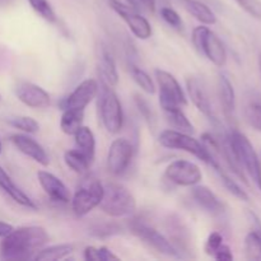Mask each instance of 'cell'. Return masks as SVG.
<instances>
[{"mask_svg": "<svg viewBox=\"0 0 261 261\" xmlns=\"http://www.w3.org/2000/svg\"><path fill=\"white\" fill-rule=\"evenodd\" d=\"M0 101H2V94H0Z\"/></svg>", "mask_w": 261, "mask_h": 261, "instance_id": "obj_46", "label": "cell"}, {"mask_svg": "<svg viewBox=\"0 0 261 261\" xmlns=\"http://www.w3.org/2000/svg\"><path fill=\"white\" fill-rule=\"evenodd\" d=\"M158 142L167 149L184 150V152L190 153L206 165H209L212 160L211 153L203 144V142H199L198 139L189 135V133L178 132L175 129L163 130L160 134Z\"/></svg>", "mask_w": 261, "mask_h": 261, "instance_id": "obj_6", "label": "cell"}, {"mask_svg": "<svg viewBox=\"0 0 261 261\" xmlns=\"http://www.w3.org/2000/svg\"><path fill=\"white\" fill-rule=\"evenodd\" d=\"M97 66H98V74L102 82L110 87H116L119 83V73H117L114 56L107 46L101 45V47H98Z\"/></svg>", "mask_w": 261, "mask_h": 261, "instance_id": "obj_18", "label": "cell"}, {"mask_svg": "<svg viewBox=\"0 0 261 261\" xmlns=\"http://www.w3.org/2000/svg\"><path fill=\"white\" fill-rule=\"evenodd\" d=\"M165 177L177 186L193 188L203 178V173L198 165L186 160L171 162L165 171Z\"/></svg>", "mask_w": 261, "mask_h": 261, "instance_id": "obj_10", "label": "cell"}, {"mask_svg": "<svg viewBox=\"0 0 261 261\" xmlns=\"http://www.w3.org/2000/svg\"><path fill=\"white\" fill-rule=\"evenodd\" d=\"M259 66H260V70H261V54H260V56H259Z\"/></svg>", "mask_w": 261, "mask_h": 261, "instance_id": "obj_45", "label": "cell"}, {"mask_svg": "<svg viewBox=\"0 0 261 261\" xmlns=\"http://www.w3.org/2000/svg\"><path fill=\"white\" fill-rule=\"evenodd\" d=\"M10 143L19 150L22 154H24L25 157L31 158L32 161L37 162L41 166H48L50 160H48V155L46 153L45 148L37 142V140L33 139L32 137H30V134H13L9 138Z\"/></svg>", "mask_w": 261, "mask_h": 261, "instance_id": "obj_15", "label": "cell"}, {"mask_svg": "<svg viewBox=\"0 0 261 261\" xmlns=\"http://www.w3.org/2000/svg\"><path fill=\"white\" fill-rule=\"evenodd\" d=\"M98 208L112 218H125L137 211V200L124 185L109 182L103 185V196Z\"/></svg>", "mask_w": 261, "mask_h": 261, "instance_id": "obj_2", "label": "cell"}, {"mask_svg": "<svg viewBox=\"0 0 261 261\" xmlns=\"http://www.w3.org/2000/svg\"><path fill=\"white\" fill-rule=\"evenodd\" d=\"M0 189L12 199L14 203H17L18 205L24 206L27 209H32L36 211L37 206L33 203L32 199L27 195L23 190H20L17 185L14 184V181L12 180L9 175H8L7 171L0 166Z\"/></svg>", "mask_w": 261, "mask_h": 261, "instance_id": "obj_19", "label": "cell"}, {"mask_svg": "<svg viewBox=\"0 0 261 261\" xmlns=\"http://www.w3.org/2000/svg\"><path fill=\"white\" fill-rule=\"evenodd\" d=\"M111 5H119V7L133 8L138 10V2L137 0H109Z\"/></svg>", "mask_w": 261, "mask_h": 261, "instance_id": "obj_40", "label": "cell"}, {"mask_svg": "<svg viewBox=\"0 0 261 261\" xmlns=\"http://www.w3.org/2000/svg\"><path fill=\"white\" fill-rule=\"evenodd\" d=\"M212 257H214V259L219 261H229L233 259V255H232L231 249H229L227 245L222 244L221 247L214 252V255Z\"/></svg>", "mask_w": 261, "mask_h": 261, "instance_id": "obj_39", "label": "cell"}, {"mask_svg": "<svg viewBox=\"0 0 261 261\" xmlns=\"http://www.w3.org/2000/svg\"><path fill=\"white\" fill-rule=\"evenodd\" d=\"M247 14L261 19V2L260 0H234Z\"/></svg>", "mask_w": 261, "mask_h": 261, "instance_id": "obj_37", "label": "cell"}, {"mask_svg": "<svg viewBox=\"0 0 261 261\" xmlns=\"http://www.w3.org/2000/svg\"><path fill=\"white\" fill-rule=\"evenodd\" d=\"M129 71L132 74L133 79H134L135 83L148 94H154L155 93V84L153 82V79L150 78L149 74L147 71H144L143 69H140L139 66L135 65L134 63L129 64Z\"/></svg>", "mask_w": 261, "mask_h": 261, "instance_id": "obj_30", "label": "cell"}, {"mask_svg": "<svg viewBox=\"0 0 261 261\" xmlns=\"http://www.w3.org/2000/svg\"><path fill=\"white\" fill-rule=\"evenodd\" d=\"M84 259L88 261H111L119 260V256H116V255L106 246H87L86 249H84Z\"/></svg>", "mask_w": 261, "mask_h": 261, "instance_id": "obj_33", "label": "cell"}, {"mask_svg": "<svg viewBox=\"0 0 261 261\" xmlns=\"http://www.w3.org/2000/svg\"><path fill=\"white\" fill-rule=\"evenodd\" d=\"M160 88V105L163 111L173 107H184L188 105V97L177 79L170 71L157 69L154 71Z\"/></svg>", "mask_w": 261, "mask_h": 261, "instance_id": "obj_8", "label": "cell"}, {"mask_svg": "<svg viewBox=\"0 0 261 261\" xmlns=\"http://www.w3.org/2000/svg\"><path fill=\"white\" fill-rule=\"evenodd\" d=\"M134 155V147L125 138H117L107 153V170L111 175L121 176L126 172Z\"/></svg>", "mask_w": 261, "mask_h": 261, "instance_id": "obj_11", "label": "cell"}, {"mask_svg": "<svg viewBox=\"0 0 261 261\" xmlns=\"http://www.w3.org/2000/svg\"><path fill=\"white\" fill-rule=\"evenodd\" d=\"M228 137L240 166L242 167V170L249 173L251 180L261 190V165L251 142L247 139L246 135L242 134L239 130H232Z\"/></svg>", "mask_w": 261, "mask_h": 261, "instance_id": "obj_4", "label": "cell"}, {"mask_svg": "<svg viewBox=\"0 0 261 261\" xmlns=\"http://www.w3.org/2000/svg\"><path fill=\"white\" fill-rule=\"evenodd\" d=\"M177 3L201 24L213 25L217 23L216 13L205 3L199 0H177Z\"/></svg>", "mask_w": 261, "mask_h": 261, "instance_id": "obj_21", "label": "cell"}, {"mask_svg": "<svg viewBox=\"0 0 261 261\" xmlns=\"http://www.w3.org/2000/svg\"><path fill=\"white\" fill-rule=\"evenodd\" d=\"M193 198L195 200V203L198 204L200 208H203L204 211L208 212V213L213 214H221L224 211V205L221 200H219L218 196L208 188V186L204 185H195L193 186Z\"/></svg>", "mask_w": 261, "mask_h": 261, "instance_id": "obj_20", "label": "cell"}, {"mask_svg": "<svg viewBox=\"0 0 261 261\" xmlns=\"http://www.w3.org/2000/svg\"><path fill=\"white\" fill-rule=\"evenodd\" d=\"M64 162L73 172L84 175L88 172L92 162L78 149H69L64 153Z\"/></svg>", "mask_w": 261, "mask_h": 261, "instance_id": "obj_28", "label": "cell"}, {"mask_svg": "<svg viewBox=\"0 0 261 261\" xmlns=\"http://www.w3.org/2000/svg\"><path fill=\"white\" fill-rule=\"evenodd\" d=\"M218 94L224 114L226 116H231L236 109V94L231 81L224 74H219L218 76Z\"/></svg>", "mask_w": 261, "mask_h": 261, "instance_id": "obj_24", "label": "cell"}, {"mask_svg": "<svg viewBox=\"0 0 261 261\" xmlns=\"http://www.w3.org/2000/svg\"><path fill=\"white\" fill-rule=\"evenodd\" d=\"M103 196V184L94 177L86 178L71 196V209L76 217H86L99 205Z\"/></svg>", "mask_w": 261, "mask_h": 261, "instance_id": "obj_7", "label": "cell"}, {"mask_svg": "<svg viewBox=\"0 0 261 261\" xmlns=\"http://www.w3.org/2000/svg\"><path fill=\"white\" fill-rule=\"evenodd\" d=\"M28 3H30L31 8H32L43 20H46V22L48 23L58 22V17H56L55 10L51 7L48 0H28Z\"/></svg>", "mask_w": 261, "mask_h": 261, "instance_id": "obj_32", "label": "cell"}, {"mask_svg": "<svg viewBox=\"0 0 261 261\" xmlns=\"http://www.w3.org/2000/svg\"><path fill=\"white\" fill-rule=\"evenodd\" d=\"M12 3V0H0V8H5Z\"/></svg>", "mask_w": 261, "mask_h": 261, "instance_id": "obj_43", "label": "cell"}, {"mask_svg": "<svg viewBox=\"0 0 261 261\" xmlns=\"http://www.w3.org/2000/svg\"><path fill=\"white\" fill-rule=\"evenodd\" d=\"M99 119L102 125L110 134H117L124 125V112L121 102L115 93L112 87L102 83L101 93L98 99Z\"/></svg>", "mask_w": 261, "mask_h": 261, "instance_id": "obj_5", "label": "cell"}, {"mask_svg": "<svg viewBox=\"0 0 261 261\" xmlns=\"http://www.w3.org/2000/svg\"><path fill=\"white\" fill-rule=\"evenodd\" d=\"M13 229H14V227H13L12 224L7 223V222H4V221H0V239H4V237H7L8 234L13 231Z\"/></svg>", "mask_w": 261, "mask_h": 261, "instance_id": "obj_41", "label": "cell"}, {"mask_svg": "<svg viewBox=\"0 0 261 261\" xmlns=\"http://www.w3.org/2000/svg\"><path fill=\"white\" fill-rule=\"evenodd\" d=\"M8 124L14 129L20 130L25 134H35L40 130V124L31 116H13L8 119Z\"/></svg>", "mask_w": 261, "mask_h": 261, "instance_id": "obj_31", "label": "cell"}, {"mask_svg": "<svg viewBox=\"0 0 261 261\" xmlns=\"http://www.w3.org/2000/svg\"><path fill=\"white\" fill-rule=\"evenodd\" d=\"M138 2L142 3L149 12L153 13L155 10V0H138Z\"/></svg>", "mask_w": 261, "mask_h": 261, "instance_id": "obj_42", "label": "cell"}, {"mask_svg": "<svg viewBox=\"0 0 261 261\" xmlns=\"http://www.w3.org/2000/svg\"><path fill=\"white\" fill-rule=\"evenodd\" d=\"M84 110L65 109L60 119V129L64 134L74 135L76 130L83 125Z\"/></svg>", "mask_w": 261, "mask_h": 261, "instance_id": "obj_27", "label": "cell"}, {"mask_svg": "<svg viewBox=\"0 0 261 261\" xmlns=\"http://www.w3.org/2000/svg\"><path fill=\"white\" fill-rule=\"evenodd\" d=\"M99 93V84L96 79H84L82 83L75 87L68 97L60 102V109H78L86 110V107L93 101Z\"/></svg>", "mask_w": 261, "mask_h": 261, "instance_id": "obj_12", "label": "cell"}, {"mask_svg": "<svg viewBox=\"0 0 261 261\" xmlns=\"http://www.w3.org/2000/svg\"><path fill=\"white\" fill-rule=\"evenodd\" d=\"M209 165L213 167V170L216 171L217 175H218V177L221 178V182L223 184L224 188H226L227 190L232 194V195L236 196L237 199H240V200H242V201L249 200V195H247L246 191H245L244 189H242L241 186H240L239 184H237L236 181H234L233 178L228 175V173H227V171L223 168V165H222L218 160H216L214 157H212Z\"/></svg>", "mask_w": 261, "mask_h": 261, "instance_id": "obj_25", "label": "cell"}, {"mask_svg": "<svg viewBox=\"0 0 261 261\" xmlns=\"http://www.w3.org/2000/svg\"><path fill=\"white\" fill-rule=\"evenodd\" d=\"M252 221V231L245 239V251L247 259L261 260V222L252 212H250Z\"/></svg>", "mask_w": 261, "mask_h": 261, "instance_id": "obj_22", "label": "cell"}, {"mask_svg": "<svg viewBox=\"0 0 261 261\" xmlns=\"http://www.w3.org/2000/svg\"><path fill=\"white\" fill-rule=\"evenodd\" d=\"M112 9L116 12V14L124 20L133 32L135 37L139 40H148L152 36V25L148 22L145 17L138 13L137 9L126 7H119V5H111Z\"/></svg>", "mask_w": 261, "mask_h": 261, "instance_id": "obj_14", "label": "cell"}, {"mask_svg": "<svg viewBox=\"0 0 261 261\" xmlns=\"http://www.w3.org/2000/svg\"><path fill=\"white\" fill-rule=\"evenodd\" d=\"M245 117L252 129L261 133V102H250L245 109Z\"/></svg>", "mask_w": 261, "mask_h": 261, "instance_id": "obj_34", "label": "cell"}, {"mask_svg": "<svg viewBox=\"0 0 261 261\" xmlns=\"http://www.w3.org/2000/svg\"><path fill=\"white\" fill-rule=\"evenodd\" d=\"M73 252L74 246L71 244H59L48 247H42L41 250H38L37 254L33 256V259L37 261L63 260L70 256Z\"/></svg>", "mask_w": 261, "mask_h": 261, "instance_id": "obj_26", "label": "cell"}, {"mask_svg": "<svg viewBox=\"0 0 261 261\" xmlns=\"http://www.w3.org/2000/svg\"><path fill=\"white\" fill-rule=\"evenodd\" d=\"M50 240L43 227L23 226L14 228L0 245V255L5 260L33 259L38 250L42 249Z\"/></svg>", "mask_w": 261, "mask_h": 261, "instance_id": "obj_1", "label": "cell"}, {"mask_svg": "<svg viewBox=\"0 0 261 261\" xmlns=\"http://www.w3.org/2000/svg\"><path fill=\"white\" fill-rule=\"evenodd\" d=\"M37 180L46 195L55 203L68 204L71 200V194L65 184L48 171H38Z\"/></svg>", "mask_w": 261, "mask_h": 261, "instance_id": "obj_16", "label": "cell"}, {"mask_svg": "<svg viewBox=\"0 0 261 261\" xmlns=\"http://www.w3.org/2000/svg\"><path fill=\"white\" fill-rule=\"evenodd\" d=\"M134 97H135L134 98L135 106H137L138 111L140 112V115L144 117V120L148 122V124L152 125L153 121H154V115H153L152 107H150L149 103L145 101L144 97L139 96V94H135Z\"/></svg>", "mask_w": 261, "mask_h": 261, "instance_id": "obj_36", "label": "cell"}, {"mask_svg": "<svg viewBox=\"0 0 261 261\" xmlns=\"http://www.w3.org/2000/svg\"><path fill=\"white\" fill-rule=\"evenodd\" d=\"M132 232L145 245H148L150 249L155 250L160 254L170 257H177V259L181 257L180 251L171 244L170 240L153 227L140 223V222H134L132 224Z\"/></svg>", "mask_w": 261, "mask_h": 261, "instance_id": "obj_9", "label": "cell"}, {"mask_svg": "<svg viewBox=\"0 0 261 261\" xmlns=\"http://www.w3.org/2000/svg\"><path fill=\"white\" fill-rule=\"evenodd\" d=\"M194 47L200 55L208 59L218 68H223L227 63V50L221 38L205 24L199 25L193 30L191 35Z\"/></svg>", "mask_w": 261, "mask_h": 261, "instance_id": "obj_3", "label": "cell"}, {"mask_svg": "<svg viewBox=\"0 0 261 261\" xmlns=\"http://www.w3.org/2000/svg\"><path fill=\"white\" fill-rule=\"evenodd\" d=\"M222 244H223V236L217 231L212 232V233L208 236V239H206L204 250H205V252L209 255V256H213L214 252L221 247Z\"/></svg>", "mask_w": 261, "mask_h": 261, "instance_id": "obj_38", "label": "cell"}, {"mask_svg": "<svg viewBox=\"0 0 261 261\" xmlns=\"http://www.w3.org/2000/svg\"><path fill=\"white\" fill-rule=\"evenodd\" d=\"M160 14L162 17V19L167 23L170 27H172L173 30L181 31L184 28V22L182 18L180 17L177 12L175 9L170 7H162L160 9Z\"/></svg>", "mask_w": 261, "mask_h": 261, "instance_id": "obj_35", "label": "cell"}, {"mask_svg": "<svg viewBox=\"0 0 261 261\" xmlns=\"http://www.w3.org/2000/svg\"><path fill=\"white\" fill-rule=\"evenodd\" d=\"M165 112L166 117H167V121L170 122L171 126L175 130L184 133H191L194 132V125L191 124L190 120L188 119L184 111L181 110V107H173V109L167 110Z\"/></svg>", "mask_w": 261, "mask_h": 261, "instance_id": "obj_29", "label": "cell"}, {"mask_svg": "<svg viewBox=\"0 0 261 261\" xmlns=\"http://www.w3.org/2000/svg\"><path fill=\"white\" fill-rule=\"evenodd\" d=\"M186 89H188V94L190 97L191 102L199 110V112H201L209 120L216 121L208 93H206L205 87L201 83L200 79H198L196 76H189L186 79Z\"/></svg>", "mask_w": 261, "mask_h": 261, "instance_id": "obj_17", "label": "cell"}, {"mask_svg": "<svg viewBox=\"0 0 261 261\" xmlns=\"http://www.w3.org/2000/svg\"><path fill=\"white\" fill-rule=\"evenodd\" d=\"M73 137L75 142V149L83 153L93 163L94 155H96V138H94L93 132L88 126L82 125Z\"/></svg>", "mask_w": 261, "mask_h": 261, "instance_id": "obj_23", "label": "cell"}, {"mask_svg": "<svg viewBox=\"0 0 261 261\" xmlns=\"http://www.w3.org/2000/svg\"><path fill=\"white\" fill-rule=\"evenodd\" d=\"M17 98L31 109H46L50 106V94L42 88L31 82H20L15 87Z\"/></svg>", "mask_w": 261, "mask_h": 261, "instance_id": "obj_13", "label": "cell"}, {"mask_svg": "<svg viewBox=\"0 0 261 261\" xmlns=\"http://www.w3.org/2000/svg\"><path fill=\"white\" fill-rule=\"evenodd\" d=\"M3 152V143H2V140H0V153Z\"/></svg>", "mask_w": 261, "mask_h": 261, "instance_id": "obj_44", "label": "cell"}]
</instances>
